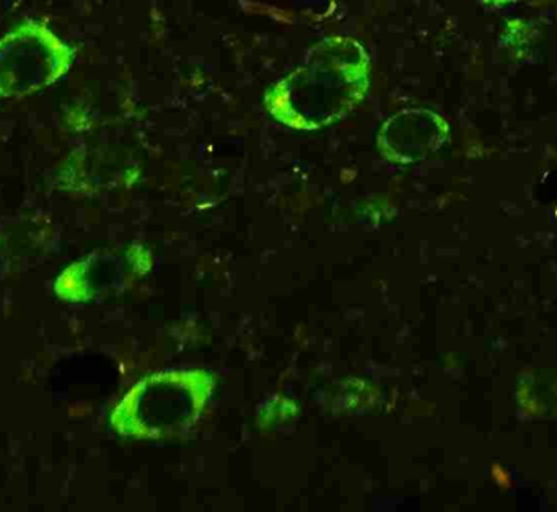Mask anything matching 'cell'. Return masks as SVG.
<instances>
[{
	"instance_id": "cell-1",
	"label": "cell",
	"mask_w": 557,
	"mask_h": 512,
	"mask_svg": "<svg viewBox=\"0 0 557 512\" xmlns=\"http://www.w3.org/2000/svg\"><path fill=\"white\" fill-rule=\"evenodd\" d=\"M370 62L359 42L327 38L300 68L264 98L270 113L287 126L314 130L346 117L369 88Z\"/></svg>"
},
{
	"instance_id": "cell-2",
	"label": "cell",
	"mask_w": 557,
	"mask_h": 512,
	"mask_svg": "<svg viewBox=\"0 0 557 512\" xmlns=\"http://www.w3.org/2000/svg\"><path fill=\"white\" fill-rule=\"evenodd\" d=\"M74 51L42 23L16 26L0 38V101L35 94L71 71Z\"/></svg>"
},
{
	"instance_id": "cell-3",
	"label": "cell",
	"mask_w": 557,
	"mask_h": 512,
	"mask_svg": "<svg viewBox=\"0 0 557 512\" xmlns=\"http://www.w3.org/2000/svg\"><path fill=\"white\" fill-rule=\"evenodd\" d=\"M487 3H496V5H504V3L519 2V0H484Z\"/></svg>"
}]
</instances>
